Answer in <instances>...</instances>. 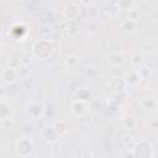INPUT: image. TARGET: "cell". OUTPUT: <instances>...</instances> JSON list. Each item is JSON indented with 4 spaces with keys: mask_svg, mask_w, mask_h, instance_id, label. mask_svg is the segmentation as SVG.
<instances>
[{
    "mask_svg": "<svg viewBox=\"0 0 158 158\" xmlns=\"http://www.w3.org/2000/svg\"><path fill=\"white\" fill-rule=\"evenodd\" d=\"M53 52V46L47 40H40L33 43L32 46V53L35 57L40 59H47Z\"/></svg>",
    "mask_w": 158,
    "mask_h": 158,
    "instance_id": "6da1fadb",
    "label": "cell"
},
{
    "mask_svg": "<svg viewBox=\"0 0 158 158\" xmlns=\"http://www.w3.org/2000/svg\"><path fill=\"white\" fill-rule=\"evenodd\" d=\"M132 156L133 158H152L154 154L153 146L147 141H139L136 143L132 148Z\"/></svg>",
    "mask_w": 158,
    "mask_h": 158,
    "instance_id": "7a4b0ae2",
    "label": "cell"
},
{
    "mask_svg": "<svg viewBox=\"0 0 158 158\" xmlns=\"http://www.w3.org/2000/svg\"><path fill=\"white\" fill-rule=\"evenodd\" d=\"M16 152L23 158L30 157L35 152V143L30 138H20L16 142Z\"/></svg>",
    "mask_w": 158,
    "mask_h": 158,
    "instance_id": "3957f363",
    "label": "cell"
},
{
    "mask_svg": "<svg viewBox=\"0 0 158 158\" xmlns=\"http://www.w3.org/2000/svg\"><path fill=\"white\" fill-rule=\"evenodd\" d=\"M26 112L30 117H32L35 120H38V118L44 116L46 109L40 101H30L26 105Z\"/></svg>",
    "mask_w": 158,
    "mask_h": 158,
    "instance_id": "277c9868",
    "label": "cell"
},
{
    "mask_svg": "<svg viewBox=\"0 0 158 158\" xmlns=\"http://www.w3.org/2000/svg\"><path fill=\"white\" fill-rule=\"evenodd\" d=\"M80 4L78 1H69L64 5L63 9V16L67 20H77L80 15Z\"/></svg>",
    "mask_w": 158,
    "mask_h": 158,
    "instance_id": "5b68a950",
    "label": "cell"
},
{
    "mask_svg": "<svg viewBox=\"0 0 158 158\" xmlns=\"http://www.w3.org/2000/svg\"><path fill=\"white\" fill-rule=\"evenodd\" d=\"M58 137L59 136L56 133V131H54V128L52 126L51 127H44L41 131V138L44 142H47V143H54V142H57Z\"/></svg>",
    "mask_w": 158,
    "mask_h": 158,
    "instance_id": "8992f818",
    "label": "cell"
},
{
    "mask_svg": "<svg viewBox=\"0 0 158 158\" xmlns=\"http://www.w3.org/2000/svg\"><path fill=\"white\" fill-rule=\"evenodd\" d=\"M1 79L6 84H12L17 79V70L12 68H5L1 70Z\"/></svg>",
    "mask_w": 158,
    "mask_h": 158,
    "instance_id": "52a82bcc",
    "label": "cell"
},
{
    "mask_svg": "<svg viewBox=\"0 0 158 158\" xmlns=\"http://www.w3.org/2000/svg\"><path fill=\"white\" fill-rule=\"evenodd\" d=\"M109 88H110L111 91H114V93H121V91H123V89L126 88V83H125L123 78L114 77V78H111V80L109 81Z\"/></svg>",
    "mask_w": 158,
    "mask_h": 158,
    "instance_id": "ba28073f",
    "label": "cell"
},
{
    "mask_svg": "<svg viewBox=\"0 0 158 158\" xmlns=\"http://www.w3.org/2000/svg\"><path fill=\"white\" fill-rule=\"evenodd\" d=\"M123 80H125L126 85H130V86H133L135 88V86H137L139 84L141 77H139V74H138L137 70H131V72H128L126 74V78Z\"/></svg>",
    "mask_w": 158,
    "mask_h": 158,
    "instance_id": "9c48e42d",
    "label": "cell"
},
{
    "mask_svg": "<svg viewBox=\"0 0 158 158\" xmlns=\"http://www.w3.org/2000/svg\"><path fill=\"white\" fill-rule=\"evenodd\" d=\"M52 127L54 128V131H56V133H57L58 136H63V135H65V133L68 132V130H69L68 123H67L65 121H63V120L56 121V122L52 125Z\"/></svg>",
    "mask_w": 158,
    "mask_h": 158,
    "instance_id": "30bf717a",
    "label": "cell"
},
{
    "mask_svg": "<svg viewBox=\"0 0 158 158\" xmlns=\"http://www.w3.org/2000/svg\"><path fill=\"white\" fill-rule=\"evenodd\" d=\"M72 111H73L74 115L81 116V115L86 111V105H85V102H81V101H79V100H74V101L72 102Z\"/></svg>",
    "mask_w": 158,
    "mask_h": 158,
    "instance_id": "8fae6325",
    "label": "cell"
},
{
    "mask_svg": "<svg viewBox=\"0 0 158 158\" xmlns=\"http://www.w3.org/2000/svg\"><path fill=\"white\" fill-rule=\"evenodd\" d=\"M25 33H26V28H25L22 25H15V26L10 30V32H9V35H10L11 37H14L15 40L22 38V35H25Z\"/></svg>",
    "mask_w": 158,
    "mask_h": 158,
    "instance_id": "7c38bea8",
    "label": "cell"
},
{
    "mask_svg": "<svg viewBox=\"0 0 158 158\" xmlns=\"http://www.w3.org/2000/svg\"><path fill=\"white\" fill-rule=\"evenodd\" d=\"M90 98H91V93L88 88H80L77 91V100L81 102H86L88 100H90Z\"/></svg>",
    "mask_w": 158,
    "mask_h": 158,
    "instance_id": "4fadbf2b",
    "label": "cell"
},
{
    "mask_svg": "<svg viewBox=\"0 0 158 158\" xmlns=\"http://www.w3.org/2000/svg\"><path fill=\"white\" fill-rule=\"evenodd\" d=\"M122 126H123L126 130H133V128H136V126H137V120H136L133 116L127 115V116H125V117L122 118Z\"/></svg>",
    "mask_w": 158,
    "mask_h": 158,
    "instance_id": "5bb4252c",
    "label": "cell"
},
{
    "mask_svg": "<svg viewBox=\"0 0 158 158\" xmlns=\"http://www.w3.org/2000/svg\"><path fill=\"white\" fill-rule=\"evenodd\" d=\"M109 62H110L111 64H114V65H121V64L123 63V56H122V53H120L118 51L112 52V53L110 54Z\"/></svg>",
    "mask_w": 158,
    "mask_h": 158,
    "instance_id": "9a60e30c",
    "label": "cell"
},
{
    "mask_svg": "<svg viewBox=\"0 0 158 158\" xmlns=\"http://www.w3.org/2000/svg\"><path fill=\"white\" fill-rule=\"evenodd\" d=\"M142 105H143L144 109L152 111V110L156 109L157 102H156V99H154V98H152V96H147V98H143V99H142Z\"/></svg>",
    "mask_w": 158,
    "mask_h": 158,
    "instance_id": "2e32d148",
    "label": "cell"
},
{
    "mask_svg": "<svg viewBox=\"0 0 158 158\" xmlns=\"http://www.w3.org/2000/svg\"><path fill=\"white\" fill-rule=\"evenodd\" d=\"M117 7L121 9V10H126V11H130L133 6H135V2L133 1H128V0H123V1H118L116 2Z\"/></svg>",
    "mask_w": 158,
    "mask_h": 158,
    "instance_id": "e0dca14e",
    "label": "cell"
},
{
    "mask_svg": "<svg viewBox=\"0 0 158 158\" xmlns=\"http://www.w3.org/2000/svg\"><path fill=\"white\" fill-rule=\"evenodd\" d=\"M137 72H138V74H139L141 79H147V78H148V77H151V74H152V69H151V68H148V67H142V68H141V69H138Z\"/></svg>",
    "mask_w": 158,
    "mask_h": 158,
    "instance_id": "ac0fdd59",
    "label": "cell"
},
{
    "mask_svg": "<svg viewBox=\"0 0 158 158\" xmlns=\"http://www.w3.org/2000/svg\"><path fill=\"white\" fill-rule=\"evenodd\" d=\"M133 142V137H132V135H130L128 132H125L122 136H121V143L123 144V146H128L130 143H132Z\"/></svg>",
    "mask_w": 158,
    "mask_h": 158,
    "instance_id": "d6986e66",
    "label": "cell"
},
{
    "mask_svg": "<svg viewBox=\"0 0 158 158\" xmlns=\"http://www.w3.org/2000/svg\"><path fill=\"white\" fill-rule=\"evenodd\" d=\"M123 30H126L127 32H135L136 31V22L126 20L123 23Z\"/></svg>",
    "mask_w": 158,
    "mask_h": 158,
    "instance_id": "ffe728a7",
    "label": "cell"
},
{
    "mask_svg": "<svg viewBox=\"0 0 158 158\" xmlns=\"http://www.w3.org/2000/svg\"><path fill=\"white\" fill-rule=\"evenodd\" d=\"M127 12H128V20L130 21H133V22H137V20L139 19V12L137 10H135V9H131Z\"/></svg>",
    "mask_w": 158,
    "mask_h": 158,
    "instance_id": "44dd1931",
    "label": "cell"
},
{
    "mask_svg": "<svg viewBox=\"0 0 158 158\" xmlns=\"http://www.w3.org/2000/svg\"><path fill=\"white\" fill-rule=\"evenodd\" d=\"M77 63H78V58L75 56H70L65 59V64L68 67H74V65H77Z\"/></svg>",
    "mask_w": 158,
    "mask_h": 158,
    "instance_id": "7402d4cb",
    "label": "cell"
},
{
    "mask_svg": "<svg viewBox=\"0 0 158 158\" xmlns=\"http://www.w3.org/2000/svg\"><path fill=\"white\" fill-rule=\"evenodd\" d=\"M7 64H9V68L16 69L17 67H20V60H17L16 58H9L7 59Z\"/></svg>",
    "mask_w": 158,
    "mask_h": 158,
    "instance_id": "603a6c76",
    "label": "cell"
},
{
    "mask_svg": "<svg viewBox=\"0 0 158 158\" xmlns=\"http://www.w3.org/2000/svg\"><path fill=\"white\" fill-rule=\"evenodd\" d=\"M2 122H4V127L5 128H12V125H14V122H12V118L9 116V117H6V118H4L2 120Z\"/></svg>",
    "mask_w": 158,
    "mask_h": 158,
    "instance_id": "cb8c5ba5",
    "label": "cell"
},
{
    "mask_svg": "<svg viewBox=\"0 0 158 158\" xmlns=\"http://www.w3.org/2000/svg\"><path fill=\"white\" fill-rule=\"evenodd\" d=\"M42 14L46 15V17L42 19L44 22H51V21L53 20V15H52V12H49V11H42Z\"/></svg>",
    "mask_w": 158,
    "mask_h": 158,
    "instance_id": "d4e9b609",
    "label": "cell"
},
{
    "mask_svg": "<svg viewBox=\"0 0 158 158\" xmlns=\"http://www.w3.org/2000/svg\"><path fill=\"white\" fill-rule=\"evenodd\" d=\"M141 60H142V57H141V56H138V54H136V56L133 57V60H132V64H135V65H137V64H139V63H141Z\"/></svg>",
    "mask_w": 158,
    "mask_h": 158,
    "instance_id": "484cf974",
    "label": "cell"
},
{
    "mask_svg": "<svg viewBox=\"0 0 158 158\" xmlns=\"http://www.w3.org/2000/svg\"><path fill=\"white\" fill-rule=\"evenodd\" d=\"M81 158H96V157L93 153H90V152H85V153H83Z\"/></svg>",
    "mask_w": 158,
    "mask_h": 158,
    "instance_id": "4316f807",
    "label": "cell"
},
{
    "mask_svg": "<svg viewBox=\"0 0 158 158\" xmlns=\"http://www.w3.org/2000/svg\"><path fill=\"white\" fill-rule=\"evenodd\" d=\"M5 95V89L4 88H0V98H2Z\"/></svg>",
    "mask_w": 158,
    "mask_h": 158,
    "instance_id": "83f0119b",
    "label": "cell"
},
{
    "mask_svg": "<svg viewBox=\"0 0 158 158\" xmlns=\"http://www.w3.org/2000/svg\"><path fill=\"white\" fill-rule=\"evenodd\" d=\"M125 158H133V156H132V153H126Z\"/></svg>",
    "mask_w": 158,
    "mask_h": 158,
    "instance_id": "f1b7e54d",
    "label": "cell"
},
{
    "mask_svg": "<svg viewBox=\"0 0 158 158\" xmlns=\"http://www.w3.org/2000/svg\"><path fill=\"white\" fill-rule=\"evenodd\" d=\"M0 53H1V44H0Z\"/></svg>",
    "mask_w": 158,
    "mask_h": 158,
    "instance_id": "f546056e",
    "label": "cell"
}]
</instances>
